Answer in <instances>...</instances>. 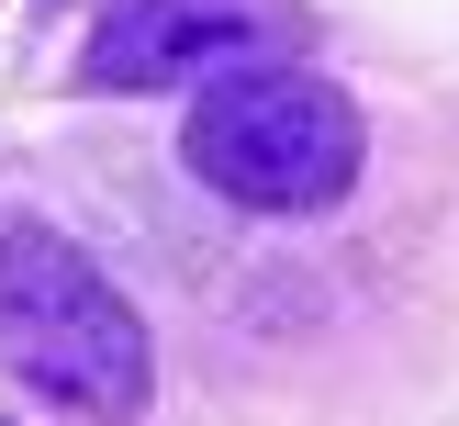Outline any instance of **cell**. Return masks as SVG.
<instances>
[{
    "instance_id": "1",
    "label": "cell",
    "mask_w": 459,
    "mask_h": 426,
    "mask_svg": "<svg viewBox=\"0 0 459 426\" xmlns=\"http://www.w3.org/2000/svg\"><path fill=\"white\" fill-rule=\"evenodd\" d=\"M179 157L213 202L236 213H269V224H303V213H336L370 169V124L359 101L325 79L314 57H247V67H213L179 124Z\"/></svg>"
},
{
    "instance_id": "2",
    "label": "cell",
    "mask_w": 459,
    "mask_h": 426,
    "mask_svg": "<svg viewBox=\"0 0 459 426\" xmlns=\"http://www.w3.org/2000/svg\"><path fill=\"white\" fill-rule=\"evenodd\" d=\"M0 370L34 404L90 426H134L157 404V348L146 314L101 281L79 236H56L45 213H0Z\"/></svg>"
},
{
    "instance_id": "3",
    "label": "cell",
    "mask_w": 459,
    "mask_h": 426,
    "mask_svg": "<svg viewBox=\"0 0 459 426\" xmlns=\"http://www.w3.org/2000/svg\"><path fill=\"white\" fill-rule=\"evenodd\" d=\"M303 45V0H112L101 34L79 45L90 101H134V90H179L247 57H291Z\"/></svg>"
}]
</instances>
